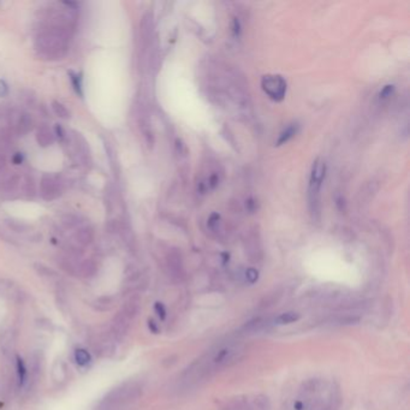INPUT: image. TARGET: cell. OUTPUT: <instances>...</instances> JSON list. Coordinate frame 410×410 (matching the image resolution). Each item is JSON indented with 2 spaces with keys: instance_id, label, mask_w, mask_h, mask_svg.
Instances as JSON below:
<instances>
[{
  "instance_id": "3957f363",
  "label": "cell",
  "mask_w": 410,
  "mask_h": 410,
  "mask_svg": "<svg viewBox=\"0 0 410 410\" xmlns=\"http://www.w3.org/2000/svg\"><path fill=\"white\" fill-rule=\"evenodd\" d=\"M263 88L268 96L273 100H282L287 91V83L280 76H265L263 78Z\"/></svg>"
},
{
  "instance_id": "9c48e42d",
  "label": "cell",
  "mask_w": 410,
  "mask_h": 410,
  "mask_svg": "<svg viewBox=\"0 0 410 410\" xmlns=\"http://www.w3.org/2000/svg\"><path fill=\"white\" fill-rule=\"evenodd\" d=\"M75 360L80 366H85V364H88L89 361H91V356H89V354L85 350L78 349L76 350L75 353Z\"/></svg>"
},
{
  "instance_id": "30bf717a",
  "label": "cell",
  "mask_w": 410,
  "mask_h": 410,
  "mask_svg": "<svg viewBox=\"0 0 410 410\" xmlns=\"http://www.w3.org/2000/svg\"><path fill=\"white\" fill-rule=\"evenodd\" d=\"M39 142L42 144V146H47L48 143L52 142V136H51V133L48 130L44 129L39 133Z\"/></svg>"
},
{
  "instance_id": "7c38bea8",
  "label": "cell",
  "mask_w": 410,
  "mask_h": 410,
  "mask_svg": "<svg viewBox=\"0 0 410 410\" xmlns=\"http://www.w3.org/2000/svg\"><path fill=\"white\" fill-rule=\"evenodd\" d=\"M246 277L249 283H255V282L257 280V278H259V273H257V271L254 270V268H249V270L246 272Z\"/></svg>"
},
{
  "instance_id": "5b68a950",
  "label": "cell",
  "mask_w": 410,
  "mask_h": 410,
  "mask_svg": "<svg viewBox=\"0 0 410 410\" xmlns=\"http://www.w3.org/2000/svg\"><path fill=\"white\" fill-rule=\"evenodd\" d=\"M299 318H301L299 313L294 312V311H289V312L282 313L280 315H278L277 318L274 319V322L277 323V325H289V323L298 321Z\"/></svg>"
},
{
  "instance_id": "2e32d148",
  "label": "cell",
  "mask_w": 410,
  "mask_h": 410,
  "mask_svg": "<svg viewBox=\"0 0 410 410\" xmlns=\"http://www.w3.org/2000/svg\"><path fill=\"white\" fill-rule=\"evenodd\" d=\"M8 94V85L4 81L0 80V96H4Z\"/></svg>"
},
{
  "instance_id": "8fae6325",
  "label": "cell",
  "mask_w": 410,
  "mask_h": 410,
  "mask_svg": "<svg viewBox=\"0 0 410 410\" xmlns=\"http://www.w3.org/2000/svg\"><path fill=\"white\" fill-rule=\"evenodd\" d=\"M53 111L56 112L58 116L63 117V118H68L69 117V111L65 109L64 105L59 104V102H53Z\"/></svg>"
},
{
  "instance_id": "ba28073f",
  "label": "cell",
  "mask_w": 410,
  "mask_h": 410,
  "mask_svg": "<svg viewBox=\"0 0 410 410\" xmlns=\"http://www.w3.org/2000/svg\"><path fill=\"white\" fill-rule=\"evenodd\" d=\"M296 132H297V125H295V124H292L291 126H289L287 130H285V132H283L282 133V135H280V137H279V140H278V144H282V143H285V142H288L289 140L291 139L292 136L295 135L296 134Z\"/></svg>"
},
{
  "instance_id": "8992f818",
  "label": "cell",
  "mask_w": 410,
  "mask_h": 410,
  "mask_svg": "<svg viewBox=\"0 0 410 410\" xmlns=\"http://www.w3.org/2000/svg\"><path fill=\"white\" fill-rule=\"evenodd\" d=\"M280 297H282V291L277 290V291L270 292V294H267L263 299H261L259 303V308H261V309L270 308V307L277 305V303L280 301Z\"/></svg>"
},
{
  "instance_id": "7a4b0ae2",
  "label": "cell",
  "mask_w": 410,
  "mask_h": 410,
  "mask_svg": "<svg viewBox=\"0 0 410 410\" xmlns=\"http://www.w3.org/2000/svg\"><path fill=\"white\" fill-rule=\"evenodd\" d=\"M325 177V164L322 161L316 160L312 170L311 182H309V199H311L312 213L319 212V196L320 188H321L322 179Z\"/></svg>"
},
{
  "instance_id": "6da1fadb",
  "label": "cell",
  "mask_w": 410,
  "mask_h": 410,
  "mask_svg": "<svg viewBox=\"0 0 410 410\" xmlns=\"http://www.w3.org/2000/svg\"><path fill=\"white\" fill-rule=\"evenodd\" d=\"M141 395V387L136 384H125L106 396L95 410H123L130 403L135 402Z\"/></svg>"
},
{
  "instance_id": "5bb4252c",
  "label": "cell",
  "mask_w": 410,
  "mask_h": 410,
  "mask_svg": "<svg viewBox=\"0 0 410 410\" xmlns=\"http://www.w3.org/2000/svg\"><path fill=\"white\" fill-rule=\"evenodd\" d=\"M154 308H156V312H157V314L159 315V318L164 320L165 316H166V309H165L163 303L157 302L156 306H154Z\"/></svg>"
},
{
  "instance_id": "e0dca14e",
  "label": "cell",
  "mask_w": 410,
  "mask_h": 410,
  "mask_svg": "<svg viewBox=\"0 0 410 410\" xmlns=\"http://www.w3.org/2000/svg\"><path fill=\"white\" fill-rule=\"evenodd\" d=\"M149 327H152V330H153L154 333L158 332V329H157V326L154 325V321H149Z\"/></svg>"
},
{
  "instance_id": "52a82bcc",
  "label": "cell",
  "mask_w": 410,
  "mask_h": 410,
  "mask_svg": "<svg viewBox=\"0 0 410 410\" xmlns=\"http://www.w3.org/2000/svg\"><path fill=\"white\" fill-rule=\"evenodd\" d=\"M264 325H265L264 320L260 319V318H257V319L251 320V321H249V322H247L246 325H244L243 330H244V332H246V333H255V332H257V331H260L261 329H263Z\"/></svg>"
},
{
  "instance_id": "277c9868",
  "label": "cell",
  "mask_w": 410,
  "mask_h": 410,
  "mask_svg": "<svg viewBox=\"0 0 410 410\" xmlns=\"http://www.w3.org/2000/svg\"><path fill=\"white\" fill-rule=\"evenodd\" d=\"M60 194V183L52 176H45L42 179V195L45 199L52 200Z\"/></svg>"
},
{
  "instance_id": "9a60e30c",
  "label": "cell",
  "mask_w": 410,
  "mask_h": 410,
  "mask_svg": "<svg viewBox=\"0 0 410 410\" xmlns=\"http://www.w3.org/2000/svg\"><path fill=\"white\" fill-rule=\"evenodd\" d=\"M71 80H72V83H74V87L76 91H77L78 93H81V83H80V81H78L77 76L71 74Z\"/></svg>"
},
{
  "instance_id": "4fadbf2b",
  "label": "cell",
  "mask_w": 410,
  "mask_h": 410,
  "mask_svg": "<svg viewBox=\"0 0 410 410\" xmlns=\"http://www.w3.org/2000/svg\"><path fill=\"white\" fill-rule=\"evenodd\" d=\"M17 367H18V377H19V382L23 384L24 380H26V368H24V364L22 362V360H18V363H17Z\"/></svg>"
}]
</instances>
